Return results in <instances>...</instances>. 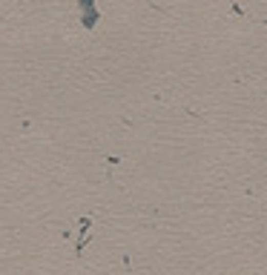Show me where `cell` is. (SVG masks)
<instances>
[{"label":"cell","instance_id":"obj_1","mask_svg":"<svg viewBox=\"0 0 267 275\" xmlns=\"http://www.w3.org/2000/svg\"><path fill=\"white\" fill-rule=\"evenodd\" d=\"M95 20H98V12H92V9H89L87 15H84V26H87V29H92Z\"/></svg>","mask_w":267,"mask_h":275},{"label":"cell","instance_id":"obj_2","mask_svg":"<svg viewBox=\"0 0 267 275\" xmlns=\"http://www.w3.org/2000/svg\"><path fill=\"white\" fill-rule=\"evenodd\" d=\"M92 3H95V0H80V9H89Z\"/></svg>","mask_w":267,"mask_h":275}]
</instances>
